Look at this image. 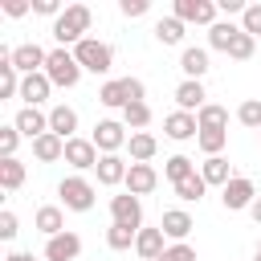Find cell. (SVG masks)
I'll list each match as a JSON object with an SVG mask.
<instances>
[{
    "label": "cell",
    "instance_id": "f546056e",
    "mask_svg": "<svg viewBox=\"0 0 261 261\" xmlns=\"http://www.w3.org/2000/svg\"><path fill=\"white\" fill-rule=\"evenodd\" d=\"M175 188V196L179 200H188V204H196V200H204V192H208V184H204V175L196 171V175H188V179H179V184H171Z\"/></svg>",
    "mask_w": 261,
    "mask_h": 261
},
{
    "label": "cell",
    "instance_id": "74e56055",
    "mask_svg": "<svg viewBox=\"0 0 261 261\" xmlns=\"http://www.w3.org/2000/svg\"><path fill=\"white\" fill-rule=\"evenodd\" d=\"M20 139H24V135H20L12 122L0 126V155H4V159H16V143H20Z\"/></svg>",
    "mask_w": 261,
    "mask_h": 261
},
{
    "label": "cell",
    "instance_id": "8fae6325",
    "mask_svg": "<svg viewBox=\"0 0 261 261\" xmlns=\"http://www.w3.org/2000/svg\"><path fill=\"white\" fill-rule=\"evenodd\" d=\"M77 253H82V237L69 228L45 241V261H77Z\"/></svg>",
    "mask_w": 261,
    "mask_h": 261
},
{
    "label": "cell",
    "instance_id": "1f68e13d",
    "mask_svg": "<svg viewBox=\"0 0 261 261\" xmlns=\"http://www.w3.org/2000/svg\"><path fill=\"white\" fill-rule=\"evenodd\" d=\"M147 122H151V106H147V102H130V106L122 110V126H130V135L143 130Z\"/></svg>",
    "mask_w": 261,
    "mask_h": 261
},
{
    "label": "cell",
    "instance_id": "ffe728a7",
    "mask_svg": "<svg viewBox=\"0 0 261 261\" xmlns=\"http://www.w3.org/2000/svg\"><path fill=\"white\" fill-rule=\"evenodd\" d=\"M135 253H139L143 261H159V257L167 253V245H163V228H139Z\"/></svg>",
    "mask_w": 261,
    "mask_h": 261
},
{
    "label": "cell",
    "instance_id": "7c38bea8",
    "mask_svg": "<svg viewBox=\"0 0 261 261\" xmlns=\"http://www.w3.org/2000/svg\"><path fill=\"white\" fill-rule=\"evenodd\" d=\"M12 126H16V130H20L29 143H37L41 135H49V114H41L37 106H24V110H16Z\"/></svg>",
    "mask_w": 261,
    "mask_h": 261
},
{
    "label": "cell",
    "instance_id": "6da1fadb",
    "mask_svg": "<svg viewBox=\"0 0 261 261\" xmlns=\"http://www.w3.org/2000/svg\"><path fill=\"white\" fill-rule=\"evenodd\" d=\"M90 24H94L90 4H69V8L53 20V37H57V45H61V49H65V45H82V41H86V33H90Z\"/></svg>",
    "mask_w": 261,
    "mask_h": 261
},
{
    "label": "cell",
    "instance_id": "484cf974",
    "mask_svg": "<svg viewBox=\"0 0 261 261\" xmlns=\"http://www.w3.org/2000/svg\"><path fill=\"white\" fill-rule=\"evenodd\" d=\"M98 102H102V106H110V110H126V106H130V98H126V86H122V77H114V82H102V90H98Z\"/></svg>",
    "mask_w": 261,
    "mask_h": 261
},
{
    "label": "cell",
    "instance_id": "816d5d0a",
    "mask_svg": "<svg viewBox=\"0 0 261 261\" xmlns=\"http://www.w3.org/2000/svg\"><path fill=\"white\" fill-rule=\"evenodd\" d=\"M257 135H261V130H257Z\"/></svg>",
    "mask_w": 261,
    "mask_h": 261
},
{
    "label": "cell",
    "instance_id": "e575fe53",
    "mask_svg": "<svg viewBox=\"0 0 261 261\" xmlns=\"http://www.w3.org/2000/svg\"><path fill=\"white\" fill-rule=\"evenodd\" d=\"M135 241H139V232H135V228H122V224H110V228H106V245H110L114 253L130 249Z\"/></svg>",
    "mask_w": 261,
    "mask_h": 261
},
{
    "label": "cell",
    "instance_id": "8992f818",
    "mask_svg": "<svg viewBox=\"0 0 261 261\" xmlns=\"http://www.w3.org/2000/svg\"><path fill=\"white\" fill-rule=\"evenodd\" d=\"M110 224H122V228H143V204L139 196L122 192V196H110Z\"/></svg>",
    "mask_w": 261,
    "mask_h": 261
},
{
    "label": "cell",
    "instance_id": "4316f807",
    "mask_svg": "<svg viewBox=\"0 0 261 261\" xmlns=\"http://www.w3.org/2000/svg\"><path fill=\"white\" fill-rule=\"evenodd\" d=\"M155 41L159 45H179L184 41V20L179 16H159L155 20Z\"/></svg>",
    "mask_w": 261,
    "mask_h": 261
},
{
    "label": "cell",
    "instance_id": "60d3db41",
    "mask_svg": "<svg viewBox=\"0 0 261 261\" xmlns=\"http://www.w3.org/2000/svg\"><path fill=\"white\" fill-rule=\"evenodd\" d=\"M147 0H118V12L126 16V20H135V16H147Z\"/></svg>",
    "mask_w": 261,
    "mask_h": 261
},
{
    "label": "cell",
    "instance_id": "30bf717a",
    "mask_svg": "<svg viewBox=\"0 0 261 261\" xmlns=\"http://www.w3.org/2000/svg\"><path fill=\"white\" fill-rule=\"evenodd\" d=\"M98 147H94V139H69L65 143V163L73 167V171H94L98 167Z\"/></svg>",
    "mask_w": 261,
    "mask_h": 261
},
{
    "label": "cell",
    "instance_id": "d590c367",
    "mask_svg": "<svg viewBox=\"0 0 261 261\" xmlns=\"http://www.w3.org/2000/svg\"><path fill=\"white\" fill-rule=\"evenodd\" d=\"M253 49H257V37H249V33L241 29V33L232 37V45H228V57H232V61H249Z\"/></svg>",
    "mask_w": 261,
    "mask_h": 261
},
{
    "label": "cell",
    "instance_id": "ee69618b",
    "mask_svg": "<svg viewBox=\"0 0 261 261\" xmlns=\"http://www.w3.org/2000/svg\"><path fill=\"white\" fill-rule=\"evenodd\" d=\"M122 86H126V98H130V102H143V94H147V86H143L139 77H122Z\"/></svg>",
    "mask_w": 261,
    "mask_h": 261
},
{
    "label": "cell",
    "instance_id": "7a4b0ae2",
    "mask_svg": "<svg viewBox=\"0 0 261 261\" xmlns=\"http://www.w3.org/2000/svg\"><path fill=\"white\" fill-rule=\"evenodd\" d=\"M45 77L53 82V86H61V90H73L77 82H82V65H77V57H73V49H49V61H45Z\"/></svg>",
    "mask_w": 261,
    "mask_h": 261
},
{
    "label": "cell",
    "instance_id": "681fc988",
    "mask_svg": "<svg viewBox=\"0 0 261 261\" xmlns=\"http://www.w3.org/2000/svg\"><path fill=\"white\" fill-rule=\"evenodd\" d=\"M253 261H261V253H257V257H253Z\"/></svg>",
    "mask_w": 261,
    "mask_h": 261
},
{
    "label": "cell",
    "instance_id": "e0dca14e",
    "mask_svg": "<svg viewBox=\"0 0 261 261\" xmlns=\"http://www.w3.org/2000/svg\"><path fill=\"white\" fill-rule=\"evenodd\" d=\"M159 228H163V237H171V241L179 245V241L196 228V220H192L184 208H167V212H163V220H159Z\"/></svg>",
    "mask_w": 261,
    "mask_h": 261
},
{
    "label": "cell",
    "instance_id": "5b68a950",
    "mask_svg": "<svg viewBox=\"0 0 261 261\" xmlns=\"http://www.w3.org/2000/svg\"><path fill=\"white\" fill-rule=\"evenodd\" d=\"M253 200H257V188H253V179H249V175H232V179L220 188V204H224L228 212L253 208Z\"/></svg>",
    "mask_w": 261,
    "mask_h": 261
},
{
    "label": "cell",
    "instance_id": "4fadbf2b",
    "mask_svg": "<svg viewBox=\"0 0 261 261\" xmlns=\"http://www.w3.org/2000/svg\"><path fill=\"white\" fill-rule=\"evenodd\" d=\"M130 196H151L155 188H159V171L151 167V163H130V171H126V184H122Z\"/></svg>",
    "mask_w": 261,
    "mask_h": 261
},
{
    "label": "cell",
    "instance_id": "8d00e7d4",
    "mask_svg": "<svg viewBox=\"0 0 261 261\" xmlns=\"http://www.w3.org/2000/svg\"><path fill=\"white\" fill-rule=\"evenodd\" d=\"M237 122H245V126L261 130V98H245V102L237 106Z\"/></svg>",
    "mask_w": 261,
    "mask_h": 261
},
{
    "label": "cell",
    "instance_id": "d4e9b609",
    "mask_svg": "<svg viewBox=\"0 0 261 261\" xmlns=\"http://www.w3.org/2000/svg\"><path fill=\"white\" fill-rule=\"evenodd\" d=\"M200 175H204V184H208V188H212V184H220V188H224V184L232 179V163H228L224 155H212V159H204Z\"/></svg>",
    "mask_w": 261,
    "mask_h": 261
},
{
    "label": "cell",
    "instance_id": "f35d334b",
    "mask_svg": "<svg viewBox=\"0 0 261 261\" xmlns=\"http://www.w3.org/2000/svg\"><path fill=\"white\" fill-rule=\"evenodd\" d=\"M241 29H245L249 37H261V4H249V8L241 12Z\"/></svg>",
    "mask_w": 261,
    "mask_h": 261
},
{
    "label": "cell",
    "instance_id": "836d02e7",
    "mask_svg": "<svg viewBox=\"0 0 261 261\" xmlns=\"http://www.w3.org/2000/svg\"><path fill=\"white\" fill-rule=\"evenodd\" d=\"M196 143H200V151L212 159V155H220V151H224V143H228V130H200V135H196Z\"/></svg>",
    "mask_w": 261,
    "mask_h": 261
},
{
    "label": "cell",
    "instance_id": "3957f363",
    "mask_svg": "<svg viewBox=\"0 0 261 261\" xmlns=\"http://www.w3.org/2000/svg\"><path fill=\"white\" fill-rule=\"evenodd\" d=\"M73 57L90 73H110V65H114V49L106 41H98V37H86L82 45H73Z\"/></svg>",
    "mask_w": 261,
    "mask_h": 261
},
{
    "label": "cell",
    "instance_id": "277c9868",
    "mask_svg": "<svg viewBox=\"0 0 261 261\" xmlns=\"http://www.w3.org/2000/svg\"><path fill=\"white\" fill-rule=\"evenodd\" d=\"M57 196H61V204H65L69 212H90V208H94V184H90L86 175H65V179L57 184Z\"/></svg>",
    "mask_w": 261,
    "mask_h": 261
},
{
    "label": "cell",
    "instance_id": "9a60e30c",
    "mask_svg": "<svg viewBox=\"0 0 261 261\" xmlns=\"http://www.w3.org/2000/svg\"><path fill=\"white\" fill-rule=\"evenodd\" d=\"M94 171H98V184H102V188H118V184H126V171H130V163H126L122 155H102Z\"/></svg>",
    "mask_w": 261,
    "mask_h": 261
},
{
    "label": "cell",
    "instance_id": "9c48e42d",
    "mask_svg": "<svg viewBox=\"0 0 261 261\" xmlns=\"http://www.w3.org/2000/svg\"><path fill=\"white\" fill-rule=\"evenodd\" d=\"M45 61H49V53H45L37 41H24V45H16V49H12V65H16V73H20V77L41 73V69H45Z\"/></svg>",
    "mask_w": 261,
    "mask_h": 261
},
{
    "label": "cell",
    "instance_id": "7402d4cb",
    "mask_svg": "<svg viewBox=\"0 0 261 261\" xmlns=\"http://www.w3.org/2000/svg\"><path fill=\"white\" fill-rule=\"evenodd\" d=\"M33 224H37V232H45V237L65 232V216H61V208H57V204H41V208H37V216H33Z\"/></svg>",
    "mask_w": 261,
    "mask_h": 261
},
{
    "label": "cell",
    "instance_id": "f6af8a7d",
    "mask_svg": "<svg viewBox=\"0 0 261 261\" xmlns=\"http://www.w3.org/2000/svg\"><path fill=\"white\" fill-rule=\"evenodd\" d=\"M216 8H220V12H228V16H232V12H245V8H249V4H245V0H216Z\"/></svg>",
    "mask_w": 261,
    "mask_h": 261
},
{
    "label": "cell",
    "instance_id": "52a82bcc",
    "mask_svg": "<svg viewBox=\"0 0 261 261\" xmlns=\"http://www.w3.org/2000/svg\"><path fill=\"white\" fill-rule=\"evenodd\" d=\"M216 12H220V8H216L212 0H175V4H171V16H179L184 24H208V29H212V24H216Z\"/></svg>",
    "mask_w": 261,
    "mask_h": 261
},
{
    "label": "cell",
    "instance_id": "603a6c76",
    "mask_svg": "<svg viewBox=\"0 0 261 261\" xmlns=\"http://www.w3.org/2000/svg\"><path fill=\"white\" fill-rule=\"evenodd\" d=\"M126 147H130V163H151V159H155V151H159L155 135H147V130H135Z\"/></svg>",
    "mask_w": 261,
    "mask_h": 261
},
{
    "label": "cell",
    "instance_id": "bcb514c9",
    "mask_svg": "<svg viewBox=\"0 0 261 261\" xmlns=\"http://www.w3.org/2000/svg\"><path fill=\"white\" fill-rule=\"evenodd\" d=\"M4 12H8V16H24V12H29V4H24V0H8V4H4Z\"/></svg>",
    "mask_w": 261,
    "mask_h": 261
},
{
    "label": "cell",
    "instance_id": "83f0119b",
    "mask_svg": "<svg viewBox=\"0 0 261 261\" xmlns=\"http://www.w3.org/2000/svg\"><path fill=\"white\" fill-rule=\"evenodd\" d=\"M196 122H200V130H228V106L208 102V106L196 114Z\"/></svg>",
    "mask_w": 261,
    "mask_h": 261
},
{
    "label": "cell",
    "instance_id": "ac0fdd59",
    "mask_svg": "<svg viewBox=\"0 0 261 261\" xmlns=\"http://www.w3.org/2000/svg\"><path fill=\"white\" fill-rule=\"evenodd\" d=\"M49 90H53V82L45 77V69H41V73L20 77V98H24V106H41V102L49 98Z\"/></svg>",
    "mask_w": 261,
    "mask_h": 261
},
{
    "label": "cell",
    "instance_id": "b9f144b4",
    "mask_svg": "<svg viewBox=\"0 0 261 261\" xmlns=\"http://www.w3.org/2000/svg\"><path fill=\"white\" fill-rule=\"evenodd\" d=\"M0 237H4V241L16 237V212H8V208L0 212Z\"/></svg>",
    "mask_w": 261,
    "mask_h": 261
},
{
    "label": "cell",
    "instance_id": "4dcf8cb0",
    "mask_svg": "<svg viewBox=\"0 0 261 261\" xmlns=\"http://www.w3.org/2000/svg\"><path fill=\"white\" fill-rule=\"evenodd\" d=\"M0 184H4V192H16L24 184V163L20 159H0Z\"/></svg>",
    "mask_w": 261,
    "mask_h": 261
},
{
    "label": "cell",
    "instance_id": "7dc6e473",
    "mask_svg": "<svg viewBox=\"0 0 261 261\" xmlns=\"http://www.w3.org/2000/svg\"><path fill=\"white\" fill-rule=\"evenodd\" d=\"M249 216H253V224H257V228H261V196H257V200H253V208H249Z\"/></svg>",
    "mask_w": 261,
    "mask_h": 261
},
{
    "label": "cell",
    "instance_id": "44dd1931",
    "mask_svg": "<svg viewBox=\"0 0 261 261\" xmlns=\"http://www.w3.org/2000/svg\"><path fill=\"white\" fill-rule=\"evenodd\" d=\"M179 69L188 73V82H200V77L208 73V49H200V45H188V49L179 53Z\"/></svg>",
    "mask_w": 261,
    "mask_h": 261
},
{
    "label": "cell",
    "instance_id": "cb8c5ba5",
    "mask_svg": "<svg viewBox=\"0 0 261 261\" xmlns=\"http://www.w3.org/2000/svg\"><path fill=\"white\" fill-rule=\"evenodd\" d=\"M33 155H37L41 163H57V159H65V139H57V135L49 130V135H41V139L33 143Z\"/></svg>",
    "mask_w": 261,
    "mask_h": 261
},
{
    "label": "cell",
    "instance_id": "f907efd6",
    "mask_svg": "<svg viewBox=\"0 0 261 261\" xmlns=\"http://www.w3.org/2000/svg\"><path fill=\"white\" fill-rule=\"evenodd\" d=\"M257 253H261V241H257Z\"/></svg>",
    "mask_w": 261,
    "mask_h": 261
},
{
    "label": "cell",
    "instance_id": "d6986e66",
    "mask_svg": "<svg viewBox=\"0 0 261 261\" xmlns=\"http://www.w3.org/2000/svg\"><path fill=\"white\" fill-rule=\"evenodd\" d=\"M204 98H208V94H204L200 82H188V77H184V82L175 86V102H179V110H188V114H200V110L208 106Z\"/></svg>",
    "mask_w": 261,
    "mask_h": 261
},
{
    "label": "cell",
    "instance_id": "c3c4849f",
    "mask_svg": "<svg viewBox=\"0 0 261 261\" xmlns=\"http://www.w3.org/2000/svg\"><path fill=\"white\" fill-rule=\"evenodd\" d=\"M4 261H33V253H8Z\"/></svg>",
    "mask_w": 261,
    "mask_h": 261
},
{
    "label": "cell",
    "instance_id": "d6a6232c",
    "mask_svg": "<svg viewBox=\"0 0 261 261\" xmlns=\"http://www.w3.org/2000/svg\"><path fill=\"white\" fill-rule=\"evenodd\" d=\"M163 175H167L171 184H179V179H188V175H196V163H192L188 155H171V159L163 163Z\"/></svg>",
    "mask_w": 261,
    "mask_h": 261
},
{
    "label": "cell",
    "instance_id": "7bdbcfd3",
    "mask_svg": "<svg viewBox=\"0 0 261 261\" xmlns=\"http://www.w3.org/2000/svg\"><path fill=\"white\" fill-rule=\"evenodd\" d=\"M33 12H41V16H53V20H57V16H61V4H57V0H33Z\"/></svg>",
    "mask_w": 261,
    "mask_h": 261
},
{
    "label": "cell",
    "instance_id": "ba28073f",
    "mask_svg": "<svg viewBox=\"0 0 261 261\" xmlns=\"http://www.w3.org/2000/svg\"><path fill=\"white\" fill-rule=\"evenodd\" d=\"M94 147L102 151V155H118V147H126L130 139H126V126L122 122H114V118H102L98 126H94Z\"/></svg>",
    "mask_w": 261,
    "mask_h": 261
},
{
    "label": "cell",
    "instance_id": "2e32d148",
    "mask_svg": "<svg viewBox=\"0 0 261 261\" xmlns=\"http://www.w3.org/2000/svg\"><path fill=\"white\" fill-rule=\"evenodd\" d=\"M49 130H53L57 139H65V143L77 139V135H73V130H77V110L65 106V102H57V106L49 110Z\"/></svg>",
    "mask_w": 261,
    "mask_h": 261
},
{
    "label": "cell",
    "instance_id": "f1b7e54d",
    "mask_svg": "<svg viewBox=\"0 0 261 261\" xmlns=\"http://www.w3.org/2000/svg\"><path fill=\"white\" fill-rule=\"evenodd\" d=\"M241 29L232 24V20H216L212 29H208V45L212 49H220V53H228V45H232V37H237Z\"/></svg>",
    "mask_w": 261,
    "mask_h": 261
},
{
    "label": "cell",
    "instance_id": "5bb4252c",
    "mask_svg": "<svg viewBox=\"0 0 261 261\" xmlns=\"http://www.w3.org/2000/svg\"><path fill=\"white\" fill-rule=\"evenodd\" d=\"M163 135L175 139V143H184V139H196V135H200V122H196V114H188V110H171V114L163 118Z\"/></svg>",
    "mask_w": 261,
    "mask_h": 261
},
{
    "label": "cell",
    "instance_id": "ab89813d",
    "mask_svg": "<svg viewBox=\"0 0 261 261\" xmlns=\"http://www.w3.org/2000/svg\"><path fill=\"white\" fill-rule=\"evenodd\" d=\"M159 261H196V249H192L188 241H179V245H167V253H163Z\"/></svg>",
    "mask_w": 261,
    "mask_h": 261
}]
</instances>
